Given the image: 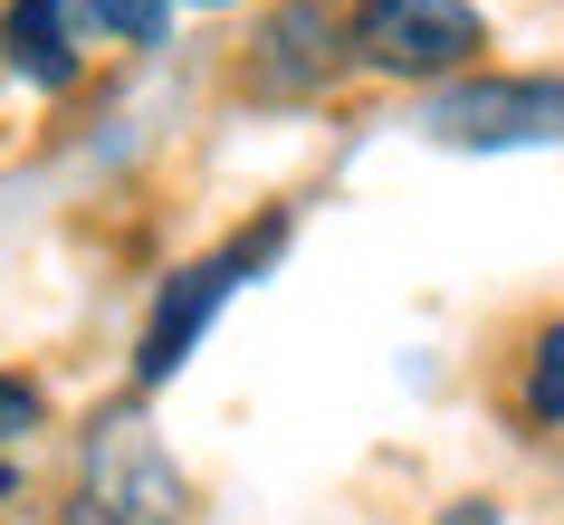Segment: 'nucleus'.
I'll return each instance as SVG.
<instances>
[{"label":"nucleus","instance_id":"obj_1","mask_svg":"<svg viewBox=\"0 0 564 525\" xmlns=\"http://www.w3.org/2000/svg\"><path fill=\"white\" fill-rule=\"evenodd\" d=\"M488 48L469 0H355V58L383 77H449Z\"/></svg>","mask_w":564,"mask_h":525},{"label":"nucleus","instance_id":"obj_2","mask_svg":"<svg viewBox=\"0 0 564 525\" xmlns=\"http://www.w3.org/2000/svg\"><path fill=\"white\" fill-rule=\"evenodd\" d=\"M421 124L441 144H564V77H469V87H441L421 106Z\"/></svg>","mask_w":564,"mask_h":525},{"label":"nucleus","instance_id":"obj_3","mask_svg":"<svg viewBox=\"0 0 564 525\" xmlns=\"http://www.w3.org/2000/svg\"><path fill=\"white\" fill-rule=\"evenodd\" d=\"M67 525H182V468L134 420H106L87 439V496Z\"/></svg>","mask_w":564,"mask_h":525},{"label":"nucleus","instance_id":"obj_4","mask_svg":"<svg viewBox=\"0 0 564 525\" xmlns=\"http://www.w3.org/2000/svg\"><path fill=\"white\" fill-rule=\"evenodd\" d=\"M278 249V220H268L259 239H230L220 259H202V267H182L173 287L153 296V325H144V344H134V382H173L182 363H192V344H202V325L220 316V296L249 277V267Z\"/></svg>","mask_w":564,"mask_h":525},{"label":"nucleus","instance_id":"obj_5","mask_svg":"<svg viewBox=\"0 0 564 525\" xmlns=\"http://www.w3.org/2000/svg\"><path fill=\"white\" fill-rule=\"evenodd\" d=\"M345 48H355V30H335V10L288 0L259 30V67H249V77H259L268 96H306V87H326L335 67H345Z\"/></svg>","mask_w":564,"mask_h":525},{"label":"nucleus","instance_id":"obj_6","mask_svg":"<svg viewBox=\"0 0 564 525\" xmlns=\"http://www.w3.org/2000/svg\"><path fill=\"white\" fill-rule=\"evenodd\" d=\"M77 20H96L87 0H10L0 48H10V67H20L30 87H67V77H77V48H67V30H77Z\"/></svg>","mask_w":564,"mask_h":525},{"label":"nucleus","instance_id":"obj_7","mask_svg":"<svg viewBox=\"0 0 564 525\" xmlns=\"http://www.w3.org/2000/svg\"><path fill=\"white\" fill-rule=\"evenodd\" d=\"M527 411L545 430H564V325H545L535 353H527Z\"/></svg>","mask_w":564,"mask_h":525},{"label":"nucleus","instance_id":"obj_8","mask_svg":"<svg viewBox=\"0 0 564 525\" xmlns=\"http://www.w3.org/2000/svg\"><path fill=\"white\" fill-rule=\"evenodd\" d=\"M96 10V30H116V39H163V20H173V0H87Z\"/></svg>","mask_w":564,"mask_h":525},{"label":"nucleus","instance_id":"obj_9","mask_svg":"<svg viewBox=\"0 0 564 525\" xmlns=\"http://www.w3.org/2000/svg\"><path fill=\"white\" fill-rule=\"evenodd\" d=\"M39 430V392L20 373H0V439H30Z\"/></svg>","mask_w":564,"mask_h":525},{"label":"nucleus","instance_id":"obj_10","mask_svg":"<svg viewBox=\"0 0 564 525\" xmlns=\"http://www.w3.org/2000/svg\"><path fill=\"white\" fill-rule=\"evenodd\" d=\"M441 525H507L488 496H459V506H441Z\"/></svg>","mask_w":564,"mask_h":525}]
</instances>
